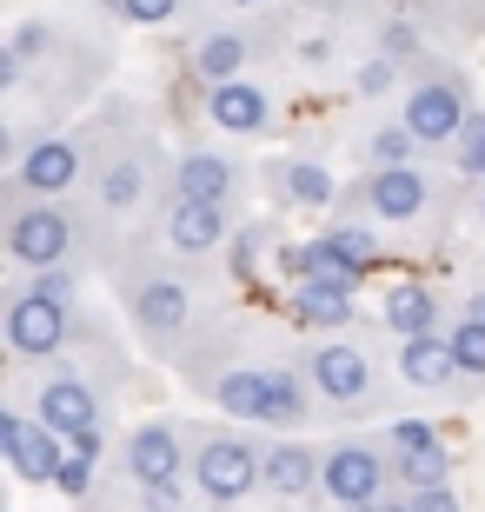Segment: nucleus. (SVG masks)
<instances>
[{
    "label": "nucleus",
    "instance_id": "nucleus-1",
    "mask_svg": "<svg viewBox=\"0 0 485 512\" xmlns=\"http://www.w3.org/2000/svg\"><path fill=\"white\" fill-rule=\"evenodd\" d=\"M133 107L127 100H107L80 133L87 140V187H94V207L107 213V220H120V213H133L140 200H147L160 180H173V160L160 153V140H153L147 127H133Z\"/></svg>",
    "mask_w": 485,
    "mask_h": 512
},
{
    "label": "nucleus",
    "instance_id": "nucleus-2",
    "mask_svg": "<svg viewBox=\"0 0 485 512\" xmlns=\"http://www.w3.org/2000/svg\"><path fill=\"white\" fill-rule=\"evenodd\" d=\"M120 286V306H127L133 333L147 353H167V360H187V340L200 326V306H193V280L180 266H160V260H127L113 273Z\"/></svg>",
    "mask_w": 485,
    "mask_h": 512
},
{
    "label": "nucleus",
    "instance_id": "nucleus-3",
    "mask_svg": "<svg viewBox=\"0 0 485 512\" xmlns=\"http://www.w3.org/2000/svg\"><path fill=\"white\" fill-rule=\"evenodd\" d=\"M7 260L20 273H54V266H80V213L67 200H27V193H7Z\"/></svg>",
    "mask_w": 485,
    "mask_h": 512
},
{
    "label": "nucleus",
    "instance_id": "nucleus-4",
    "mask_svg": "<svg viewBox=\"0 0 485 512\" xmlns=\"http://www.w3.org/2000/svg\"><path fill=\"white\" fill-rule=\"evenodd\" d=\"M0 340H7L14 366H40V360L54 366L80 340V313H74V300H47V293H34L20 280L7 293V313H0Z\"/></svg>",
    "mask_w": 485,
    "mask_h": 512
},
{
    "label": "nucleus",
    "instance_id": "nucleus-5",
    "mask_svg": "<svg viewBox=\"0 0 485 512\" xmlns=\"http://www.w3.org/2000/svg\"><path fill=\"white\" fill-rule=\"evenodd\" d=\"M193 493L220 512L246 506V499L260 493V439L233 433V426L193 433Z\"/></svg>",
    "mask_w": 485,
    "mask_h": 512
},
{
    "label": "nucleus",
    "instance_id": "nucleus-6",
    "mask_svg": "<svg viewBox=\"0 0 485 512\" xmlns=\"http://www.w3.org/2000/svg\"><path fill=\"white\" fill-rule=\"evenodd\" d=\"M299 373H306V386H313L319 406H346V413H359V406L379 393L373 353H366L359 340H339V333H319V340L299 346Z\"/></svg>",
    "mask_w": 485,
    "mask_h": 512
},
{
    "label": "nucleus",
    "instance_id": "nucleus-7",
    "mask_svg": "<svg viewBox=\"0 0 485 512\" xmlns=\"http://www.w3.org/2000/svg\"><path fill=\"white\" fill-rule=\"evenodd\" d=\"M386 486H392L386 439H333V446H326V473H319L326 506L366 512V506H379V499H386Z\"/></svg>",
    "mask_w": 485,
    "mask_h": 512
},
{
    "label": "nucleus",
    "instance_id": "nucleus-8",
    "mask_svg": "<svg viewBox=\"0 0 485 512\" xmlns=\"http://www.w3.org/2000/svg\"><path fill=\"white\" fill-rule=\"evenodd\" d=\"M80 180H87V140H80V133H40V140H27V147H14L7 193H27V200H67Z\"/></svg>",
    "mask_w": 485,
    "mask_h": 512
},
{
    "label": "nucleus",
    "instance_id": "nucleus-9",
    "mask_svg": "<svg viewBox=\"0 0 485 512\" xmlns=\"http://www.w3.org/2000/svg\"><path fill=\"white\" fill-rule=\"evenodd\" d=\"M432 200H439V180H432L419 160H412V167H366L353 180V193H346V207L373 213V220H386V227H412V220H426Z\"/></svg>",
    "mask_w": 485,
    "mask_h": 512
},
{
    "label": "nucleus",
    "instance_id": "nucleus-10",
    "mask_svg": "<svg viewBox=\"0 0 485 512\" xmlns=\"http://www.w3.org/2000/svg\"><path fill=\"white\" fill-rule=\"evenodd\" d=\"M120 473L133 486H193V433L173 419H140L120 446Z\"/></svg>",
    "mask_w": 485,
    "mask_h": 512
},
{
    "label": "nucleus",
    "instance_id": "nucleus-11",
    "mask_svg": "<svg viewBox=\"0 0 485 512\" xmlns=\"http://www.w3.org/2000/svg\"><path fill=\"white\" fill-rule=\"evenodd\" d=\"M153 240H160L173 260H213V253L233 247V220H226V207H206V200H187V193H167L160 213H153Z\"/></svg>",
    "mask_w": 485,
    "mask_h": 512
},
{
    "label": "nucleus",
    "instance_id": "nucleus-12",
    "mask_svg": "<svg viewBox=\"0 0 485 512\" xmlns=\"http://www.w3.org/2000/svg\"><path fill=\"white\" fill-rule=\"evenodd\" d=\"M406 133L419 140V147H452L459 133H466V120H472V107H466V80L459 74H419L406 87Z\"/></svg>",
    "mask_w": 485,
    "mask_h": 512
},
{
    "label": "nucleus",
    "instance_id": "nucleus-13",
    "mask_svg": "<svg viewBox=\"0 0 485 512\" xmlns=\"http://www.w3.org/2000/svg\"><path fill=\"white\" fill-rule=\"evenodd\" d=\"M0 453H7L20 486H54L60 466H67V439H60L47 419H34L27 406H7V413H0Z\"/></svg>",
    "mask_w": 485,
    "mask_h": 512
},
{
    "label": "nucleus",
    "instance_id": "nucleus-14",
    "mask_svg": "<svg viewBox=\"0 0 485 512\" xmlns=\"http://www.w3.org/2000/svg\"><path fill=\"white\" fill-rule=\"evenodd\" d=\"M34 419H47L60 439L87 433V426H100V380H87V373H74V366H47V380L34 386V406H27Z\"/></svg>",
    "mask_w": 485,
    "mask_h": 512
},
{
    "label": "nucleus",
    "instance_id": "nucleus-15",
    "mask_svg": "<svg viewBox=\"0 0 485 512\" xmlns=\"http://www.w3.org/2000/svg\"><path fill=\"white\" fill-rule=\"evenodd\" d=\"M319 473H326V453L299 433H273L260 446V493L280 499V506H299L306 493H319Z\"/></svg>",
    "mask_w": 485,
    "mask_h": 512
},
{
    "label": "nucleus",
    "instance_id": "nucleus-16",
    "mask_svg": "<svg viewBox=\"0 0 485 512\" xmlns=\"http://www.w3.org/2000/svg\"><path fill=\"white\" fill-rule=\"evenodd\" d=\"M167 193H187V200H206V207L233 213V200L246 193V167L226 147H187V153H173Z\"/></svg>",
    "mask_w": 485,
    "mask_h": 512
},
{
    "label": "nucleus",
    "instance_id": "nucleus-17",
    "mask_svg": "<svg viewBox=\"0 0 485 512\" xmlns=\"http://www.w3.org/2000/svg\"><path fill=\"white\" fill-rule=\"evenodd\" d=\"M206 127L233 133V140H253V133L273 127V94L260 80H226V87H206Z\"/></svg>",
    "mask_w": 485,
    "mask_h": 512
},
{
    "label": "nucleus",
    "instance_id": "nucleus-18",
    "mask_svg": "<svg viewBox=\"0 0 485 512\" xmlns=\"http://www.w3.org/2000/svg\"><path fill=\"white\" fill-rule=\"evenodd\" d=\"M193 80L200 87H226V80H246V67H253V34L246 27H213V34L193 40Z\"/></svg>",
    "mask_w": 485,
    "mask_h": 512
},
{
    "label": "nucleus",
    "instance_id": "nucleus-19",
    "mask_svg": "<svg viewBox=\"0 0 485 512\" xmlns=\"http://www.w3.org/2000/svg\"><path fill=\"white\" fill-rule=\"evenodd\" d=\"M399 380L412 386V393H452L459 380V360H452L446 333H419V340H399Z\"/></svg>",
    "mask_w": 485,
    "mask_h": 512
},
{
    "label": "nucleus",
    "instance_id": "nucleus-20",
    "mask_svg": "<svg viewBox=\"0 0 485 512\" xmlns=\"http://www.w3.org/2000/svg\"><path fill=\"white\" fill-rule=\"evenodd\" d=\"M273 187H280V200L286 207H299V213H326V207H339L346 193H339V180H333V167H319V160H273Z\"/></svg>",
    "mask_w": 485,
    "mask_h": 512
},
{
    "label": "nucleus",
    "instance_id": "nucleus-21",
    "mask_svg": "<svg viewBox=\"0 0 485 512\" xmlns=\"http://www.w3.org/2000/svg\"><path fill=\"white\" fill-rule=\"evenodd\" d=\"M379 320L399 340H419V333H439V293L426 280H392L386 300H379Z\"/></svg>",
    "mask_w": 485,
    "mask_h": 512
},
{
    "label": "nucleus",
    "instance_id": "nucleus-22",
    "mask_svg": "<svg viewBox=\"0 0 485 512\" xmlns=\"http://www.w3.org/2000/svg\"><path fill=\"white\" fill-rule=\"evenodd\" d=\"M392 453V479L399 493H432V486H452V446L439 433L419 439V446H386Z\"/></svg>",
    "mask_w": 485,
    "mask_h": 512
},
{
    "label": "nucleus",
    "instance_id": "nucleus-23",
    "mask_svg": "<svg viewBox=\"0 0 485 512\" xmlns=\"http://www.w3.org/2000/svg\"><path fill=\"white\" fill-rule=\"evenodd\" d=\"M100 453H107V433L100 426H87V433H74L67 439V466H60V479H54V493L60 499H94V473H100Z\"/></svg>",
    "mask_w": 485,
    "mask_h": 512
},
{
    "label": "nucleus",
    "instance_id": "nucleus-24",
    "mask_svg": "<svg viewBox=\"0 0 485 512\" xmlns=\"http://www.w3.org/2000/svg\"><path fill=\"white\" fill-rule=\"evenodd\" d=\"M293 320L313 326V333H346L359 320L346 293H326V286H293Z\"/></svg>",
    "mask_w": 485,
    "mask_h": 512
},
{
    "label": "nucleus",
    "instance_id": "nucleus-25",
    "mask_svg": "<svg viewBox=\"0 0 485 512\" xmlns=\"http://www.w3.org/2000/svg\"><path fill=\"white\" fill-rule=\"evenodd\" d=\"M319 240H326V247H333L346 266H359V273H373V266L386 260V240H379L366 220H333V227L319 233Z\"/></svg>",
    "mask_w": 485,
    "mask_h": 512
},
{
    "label": "nucleus",
    "instance_id": "nucleus-26",
    "mask_svg": "<svg viewBox=\"0 0 485 512\" xmlns=\"http://www.w3.org/2000/svg\"><path fill=\"white\" fill-rule=\"evenodd\" d=\"M446 346H452V360H459V380H466V386H485V320L459 313V320L446 326Z\"/></svg>",
    "mask_w": 485,
    "mask_h": 512
},
{
    "label": "nucleus",
    "instance_id": "nucleus-27",
    "mask_svg": "<svg viewBox=\"0 0 485 512\" xmlns=\"http://www.w3.org/2000/svg\"><path fill=\"white\" fill-rule=\"evenodd\" d=\"M273 240H280V227H273V220H246V227H233V247H226L233 273H240V280H253V273H260V260L273 253Z\"/></svg>",
    "mask_w": 485,
    "mask_h": 512
},
{
    "label": "nucleus",
    "instance_id": "nucleus-28",
    "mask_svg": "<svg viewBox=\"0 0 485 512\" xmlns=\"http://www.w3.org/2000/svg\"><path fill=\"white\" fill-rule=\"evenodd\" d=\"M366 167H412V160H419V140H412L406 133V120H392V127H373L366 133Z\"/></svg>",
    "mask_w": 485,
    "mask_h": 512
},
{
    "label": "nucleus",
    "instance_id": "nucleus-29",
    "mask_svg": "<svg viewBox=\"0 0 485 512\" xmlns=\"http://www.w3.org/2000/svg\"><path fill=\"white\" fill-rule=\"evenodd\" d=\"M392 87H399V60L373 54V60H359V67H353V94L359 100H386Z\"/></svg>",
    "mask_w": 485,
    "mask_h": 512
},
{
    "label": "nucleus",
    "instance_id": "nucleus-30",
    "mask_svg": "<svg viewBox=\"0 0 485 512\" xmlns=\"http://www.w3.org/2000/svg\"><path fill=\"white\" fill-rule=\"evenodd\" d=\"M7 47H14L20 60H40V54H54V47H60V27H54V20H20L14 34H7Z\"/></svg>",
    "mask_w": 485,
    "mask_h": 512
},
{
    "label": "nucleus",
    "instance_id": "nucleus-31",
    "mask_svg": "<svg viewBox=\"0 0 485 512\" xmlns=\"http://www.w3.org/2000/svg\"><path fill=\"white\" fill-rule=\"evenodd\" d=\"M452 160H459V173H466V180H485V114L466 120V133L452 140Z\"/></svg>",
    "mask_w": 485,
    "mask_h": 512
},
{
    "label": "nucleus",
    "instance_id": "nucleus-32",
    "mask_svg": "<svg viewBox=\"0 0 485 512\" xmlns=\"http://www.w3.org/2000/svg\"><path fill=\"white\" fill-rule=\"evenodd\" d=\"M107 7L127 20V27H167V20L180 14V0H107Z\"/></svg>",
    "mask_w": 485,
    "mask_h": 512
},
{
    "label": "nucleus",
    "instance_id": "nucleus-33",
    "mask_svg": "<svg viewBox=\"0 0 485 512\" xmlns=\"http://www.w3.org/2000/svg\"><path fill=\"white\" fill-rule=\"evenodd\" d=\"M27 286H34V293H47V300H80V266H54V273H27Z\"/></svg>",
    "mask_w": 485,
    "mask_h": 512
},
{
    "label": "nucleus",
    "instance_id": "nucleus-34",
    "mask_svg": "<svg viewBox=\"0 0 485 512\" xmlns=\"http://www.w3.org/2000/svg\"><path fill=\"white\" fill-rule=\"evenodd\" d=\"M133 512H187V486H133Z\"/></svg>",
    "mask_w": 485,
    "mask_h": 512
},
{
    "label": "nucleus",
    "instance_id": "nucleus-35",
    "mask_svg": "<svg viewBox=\"0 0 485 512\" xmlns=\"http://www.w3.org/2000/svg\"><path fill=\"white\" fill-rule=\"evenodd\" d=\"M406 499H412V512H466L452 486H432V493H406Z\"/></svg>",
    "mask_w": 485,
    "mask_h": 512
},
{
    "label": "nucleus",
    "instance_id": "nucleus-36",
    "mask_svg": "<svg viewBox=\"0 0 485 512\" xmlns=\"http://www.w3.org/2000/svg\"><path fill=\"white\" fill-rule=\"evenodd\" d=\"M412 47H419V34H412L406 20H392V27H386V47H379V54H386V60H399V54H412Z\"/></svg>",
    "mask_w": 485,
    "mask_h": 512
},
{
    "label": "nucleus",
    "instance_id": "nucleus-37",
    "mask_svg": "<svg viewBox=\"0 0 485 512\" xmlns=\"http://www.w3.org/2000/svg\"><path fill=\"white\" fill-rule=\"evenodd\" d=\"M299 60H306V67H326V60H333V40L319 34V40H299Z\"/></svg>",
    "mask_w": 485,
    "mask_h": 512
},
{
    "label": "nucleus",
    "instance_id": "nucleus-38",
    "mask_svg": "<svg viewBox=\"0 0 485 512\" xmlns=\"http://www.w3.org/2000/svg\"><path fill=\"white\" fill-rule=\"evenodd\" d=\"M459 313H472V320H485V286H472V293H466V306H459Z\"/></svg>",
    "mask_w": 485,
    "mask_h": 512
},
{
    "label": "nucleus",
    "instance_id": "nucleus-39",
    "mask_svg": "<svg viewBox=\"0 0 485 512\" xmlns=\"http://www.w3.org/2000/svg\"><path fill=\"white\" fill-rule=\"evenodd\" d=\"M366 512H412V499H379V506H366Z\"/></svg>",
    "mask_w": 485,
    "mask_h": 512
},
{
    "label": "nucleus",
    "instance_id": "nucleus-40",
    "mask_svg": "<svg viewBox=\"0 0 485 512\" xmlns=\"http://www.w3.org/2000/svg\"><path fill=\"white\" fill-rule=\"evenodd\" d=\"M479 227H485V193H479Z\"/></svg>",
    "mask_w": 485,
    "mask_h": 512
},
{
    "label": "nucleus",
    "instance_id": "nucleus-41",
    "mask_svg": "<svg viewBox=\"0 0 485 512\" xmlns=\"http://www.w3.org/2000/svg\"><path fill=\"white\" fill-rule=\"evenodd\" d=\"M240 7H253V0H240Z\"/></svg>",
    "mask_w": 485,
    "mask_h": 512
},
{
    "label": "nucleus",
    "instance_id": "nucleus-42",
    "mask_svg": "<svg viewBox=\"0 0 485 512\" xmlns=\"http://www.w3.org/2000/svg\"><path fill=\"white\" fill-rule=\"evenodd\" d=\"M200 7H213V0H200Z\"/></svg>",
    "mask_w": 485,
    "mask_h": 512
}]
</instances>
